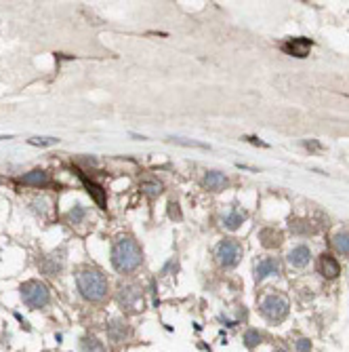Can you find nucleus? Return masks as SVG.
<instances>
[{"label": "nucleus", "instance_id": "f8f14e48", "mask_svg": "<svg viewBox=\"0 0 349 352\" xmlns=\"http://www.w3.org/2000/svg\"><path fill=\"white\" fill-rule=\"evenodd\" d=\"M259 240H261V245L265 249H276V247L282 245L284 236H282L280 230H276V228H263L259 232Z\"/></svg>", "mask_w": 349, "mask_h": 352}, {"label": "nucleus", "instance_id": "aec40b11", "mask_svg": "<svg viewBox=\"0 0 349 352\" xmlns=\"http://www.w3.org/2000/svg\"><path fill=\"white\" fill-rule=\"evenodd\" d=\"M261 339H263V335L259 333V331H256V329H250V331H246V333H244V346L252 350L254 346L261 344Z\"/></svg>", "mask_w": 349, "mask_h": 352}, {"label": "nucleus", "instance_id": "f257e3e1", "mask_svg": "<svg viewBox=\"0 0 349 352\" xmlns=\"http://www.w3.org/2000/svg\"><path fill=\"white\" fill-rule=\"evenodd\" d=\"M143 261V251L139 243L130 236H120L114 245H112V266L120 274H130L141 266Z\"/></svg>", "mask_w": 349, "mask_h": 352}, {"label": "nucleus", "instance_id": "6e6552de", "mask_svg": "<svg viewBox=\"0 0 349 352\" xmlns=\"http://www.w3.org/2000/svg\"><path fill=\"white\" fill-rule=\"evenodd\" d=\"M310 49H312V40L310 38H290L288 43L282 45V51H286L288 55H294V57H307L310 55Z\"/></svg>", "mask_w": 349, "mask_h": 352}, {"label": "nucleus", "instance_id": "0eeeda50", "mask_svg": "<svg viewBox=\"0 0 349 352\" xmlns=\"http://www.w3.org/2000/svg\"><path fill=\"white\" fill-rule=\"evenodd\" d=\"M130 333V327L124 318H112L108 323V339L114 341V344H120V341H124Z\"/></svg>", "mask_w": 349, "mask_h": 352}, {"label": "nucleus", "instance_id": "39448f33", "mask_svg": "<svg viewBox=\"0 0 349 352\" xmlns=\"http://www.w3.org/2000/svg\"><path fill=\"white\" fill-rule=\"evenodd\" d=\"M116 301L122 310L126 312H139L143 310V295H141V287L139 285H120L118 293H116Z\"/></svg>", "mask_w": 349, "mask_h": 352}, {"label": "nucleus", "instance_id": "f03ea898", "mask_svg": "<svg viewBox=\"0 0 349 352\" xmlns=\"http://www.w3.org/2000/svg\"><path fill=\"white\" fill-rule=\"evenodd\" d=\"M76 285L80 295L84 297L86 301H93V304H99L108 297V291H110V283L106 274L101 272L97 268H82L78 270L76 274Z\"/></svg>", "mask_w": 349, "mask_h": 352}, {"label": "nucleus", "instance_id": "a211bd4d", "mask_svg": "<svg viewBox=\"0 0 349 352\" xmlns=\"http://www.w3.org/2000/svg\"><path fill=\"white\" fill-rule=\"evenodd\" d=\"M244 219H246V213H240V211H232V213L228 215V217H225V222H223V226L225 228H228V230H238L240 228V224L244 222Z\"/></svg>", "mask_w": 349, "mask_h": 352}, {"label": "nucleus", "instance_id": "7ed1b4c3", "mask_svg": "<svg viewBox=\"0 0 349 352\" xmlns=\"http://www.w3.org/2000/svg\"><path fill=\"white\" fill-rule=\"evenodd\" d=\"M19 293H22V301L32 310L44 308L50 301L48 287L44 283H40V280H26V283L19 287Z\"/></svg>", "mask_w": 349, "mask_h": 352}, {"label": "nucleus", "instance_id": "1a4fd4ad", "mask_svg": "<svg viewBox=\"0 0 349 352\" xmlns=\"http://www.w3.org/2000/svg\"><path fill=\"white\" fill-rule=\"evenodd\" d=\"M274 274H280V264L276 261L274 257H265L261 259L259 264H256L254 268V278H256V283L263 278H268V276H274Z\"/></svg>", "mask_w": 349, "mask_h": 352}, {"label": "nucleus", "instance_id": "dca6fc26", "mask_svg": "<svg viewBox=\"0 0 349 352\" xmlns=\"http://www.w3.org/2000/svg\"><path fill=\"white\" fill-rule=\"evenodd\" d=\"M80 350L82 352H106V346H104V341H99L97 337L86 335L80 341Z\"/></svg>", "mask_w": 349, "mask_h": 352}, {"label": "nucleus", "instance_id": "9d476101", "mask_svg": "<svg viewBox=\"0 0 349 352\" xmlns=\"http://www.w3.org/2000/svg\"><path fill=\"white\" fill-rule=\"evenodd\" d=\"M320 272L324 278H336L341 274V266H338V261L330 253H322L320 255Z\"/></svg>", "mask_w": 349, "mask_h": 352}, {"label": "nucleus", "instance_id": "20e7f679", "mask_svg": "<svg viewBox=\"0 0 349 352\" xmlns=\"http://www.w3.org/2000/svg\"><path fill=\"white\" fill-rule=\"evenodd\" d=\"M288 308H290L288 299L280 293H268L259 301L261 314L268 320H272V323H282V320L288 316Z\"/></svg>", "mask_w": 349, "mask_h": 352}, {"label": "nucleus", "instance_id": "423d86ee", "mask_svg": "<svg viewBox=\"0 0 349 352\" xmlns=\"http://www.w3.org/2000/svg\"><path fill=\"white\" fill-rule=\"evenodd\" d=\"M214 255H217V261L221 268H234L242 259V245L236 238H225L217 245Z\"/></svg>", "mask_w": 349, "mask_h": 352}, {"label": "nucleus", "instance_id": "412c9836", "mask_svg": "<svg viewBox=\"0 0 349 352\" xmlns=\"http://www.w3.org/2000/svg\"><path fill=\"white\" fill-rule=\"evenodd\" d=\"M141 190H143V192H146L148 196H158V194L162 192V186L156 184V182H143V184H141Z\"/></svg>", "mask_w": 349, "mask_h": 352}, {"label": "nucleus", "instance_id": "a878e982", "mask_svg": "<svg viewBox=\"0 0 349 352\" xmlns=\"http://www.w3.org/2000/svg\"><path fill=\"white\" fill-rule=\"evenodd\" d=\"M168 215L172 219H181V211H179V205L177 203H168Z\"/></svg>", "mask_w": 349, "mask_h": 352}, {"label": "nucleus", "instance_id": "f3484780", "mask_svg": "<svg viewBox=\"0 0 349 352\" xmlns=\"http://www.w3.org/2000/svg\"><path fill=\"white\" fill-rule=\"evenodd\" d=\"M61 268H64V259H61V257L57 259L55 255H50V257L44 259V264H42V272L48 274V276H55V274L61 272Z\"/></svg>", "mask_w": 349, "mask_h": 352}, {"label": "nucleus", "instance_id": "393cba45", "mask_svg": "<svg viewBox=\"0 0 349 352\" xmlns=\"http://www.w3.org/2000/svg\"><path fill=\"white\" fill-rule=\"evenodd\" d=\"M296 352H312V341L307 337L296 339Z\"/></svg>", "mask_w": 349, "mask_h": 352}, {"label": "nucleus", "instance_id": "b1692460", "mask_svg": "<svg viewBox=\"0 0 349 352\" xmlns=\"http://www.w3.org/2000/svg\"><path fill=\"white\" fill-rule=\"evenodd\" d=\"M172 142H174V144H179V146H188V148H202V150H208L206 144H200V142H188V139H183V137H172Z\"/></svg>", "mask_w": 349, "mask_h": 352}, {"label": "nucleus", "instance_id": "9b49d317", "mask_svg": "<svg viewBox=\"0 0 349 352\" xmlns=\"http://www.w3.org/2000/svg\"><path fill=\"white\" fill-rule=\"evenodd\" d=\"M310 259H312V251H310V247H305V245L294 247L288 253V264L294 266V268H305L307 264H310Z\"/></svg>", "mask_w": 349, "mask_h": 352}, {"label": "nucleus", "instance_id": "4468645a", "mask_svg": "<svg viewBox=\"0 0 349 352\" xmlns=\"http://www.w3.org/2000/svg\"><path fill=\"white\" fill-rule=\"evenodd\" d=\"M19 182L26 184V186H36V188H40V186H46V184H48V173H44L42 169H34V171H30V173H26V175L19 177Z\"/></svg>", "mask_w": 349, "mask_h": 352}, {"label": "nucleus", "instance_id": "4be33fe9", "mask_svg": "<svg viewBox=\"0 0 349 352\" xmlns=\"http://www.w3.org/2000/svg\"><path fill=\"white\" fill-rule=\"evenodd\" d=\"M30 144H32V146H57L59 139L57 137H32V139H30Z\"/></svg>", "mask_w": 349, "mask_h": 352}, {"label": "nucleus", "instance_id": "ddd939ff", "mask_svg": "<svg viewBox=\"0 0 349 352\" xmlns=\"http://www.w3.org/2000/svg\"><path fill=\"white\" fill-rule=\"evenodd\" d=\"M228 177H225L223 173H219V171H208L206 175H204V186H206L208 190H212V192H221V190L228 188Z\"/></svg>", "mask_w": 349, "mask_h": 352}, {"label": "nucleus", "instance_id": "6ab92c4d", "mask_svg": "<svg viewBox=\"0 0 349 352\" xmlns=\"http://www.w3.org/2000/svg\"><path fill=\"white\" fill-rule=\"evenodd\" d=\"M332 245L338 253L343 255H349V232H338L334 238H332Z\"/></svg>", "mask_w": 349, "mask_h": 352}, {"label": "nucleus", "instance_id": "2eb2a0df", "mask_svg": "<svg viewBox=\"0 0 349 352\" xmlns=\"http://www.w3.org/2000/svg\"><path fill=\"white\" fill-rule=\"evenodd\" d=\"M80 177H82V182H84V186H86V190H88V194H93V198L97 200V203H99L101 207H106V192H104V188L97 186L95 182H90V179H88L86 175H82V173H80Z\"/></svg>", "mask_w": 349, "mask_h": 352}, {"label": "nucleus", "instance_id": "bb28decb", "mask_svg": "<svg viewBox=\"0 0 349 352\" xmlns=\"http://www.w3.org/2000/svg\"><path fill=\"white\" fill-rule=\"evenodd\" d=\"M274 352H288V350H286V348H276Z\"/></svg>", "mask_w": 349, "mask_h": 352}, {"label": "nucleus", "instance_id": "5701e85b", "mask_svg": "<svg viewBox=\"0 0 349 352\" xmlns=\"http://www.w3.org/2000/svg\"><path fill=\"white\" fill-rule=\"evenodd\" d=\"M82 217H84V207L76 205L74 209L70 211V222H72V224H80V222H82Z\"/></svg>", "mask_w": 349, "mask_h": 352}]
</instances>
